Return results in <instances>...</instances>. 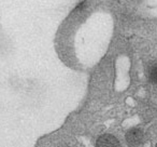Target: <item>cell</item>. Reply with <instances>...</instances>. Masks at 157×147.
<instances>
[{
	"mask_svg": "<svg viewBox=\"0 0 157 147\" xmlns=\"http://www.w3.org/2000/svg\"><path fill=\"white\" fill-rule=\"evenodd\" d=\"M125 140L128 146L138 147L143 143L144 141V132L139 128H131L125 134Z\"/></svg>",
	"mask_w": 157,
	"mask_h": 147,
	"instance_id": "obj_1",
	"label": "cell"
},
{
	"mask_svg": "<svg viewBox=\"0 0 157 147\" xmlns=\"http://www.w3.org/2000/svg\"><path fill=\"white\" fill-rule=\"evenodd\" d=\"M96 147H121V143L114 135L105 133L97 138Z\"/></svg>",
	"mask_w": 157,
	"mask_h": 147,
	"instance_id": "obj_2",
	"label": "cell"
},
{
	"mask_svg": "<svg viewBox=\"0 0 157 147\" xmlns=\"http://www.w3.org/2000/svg\"><path fill=\"white\" fill-rule=\"evenodd\" d=\"M150 77H151V80L155 84H157V66L153 67L150 71Z\"/></svg>",
	"mask_w": 157,
	"mask_h": 147,
	"instance_id": "obj_3",
	"label": "cell"
}]
</instances>
